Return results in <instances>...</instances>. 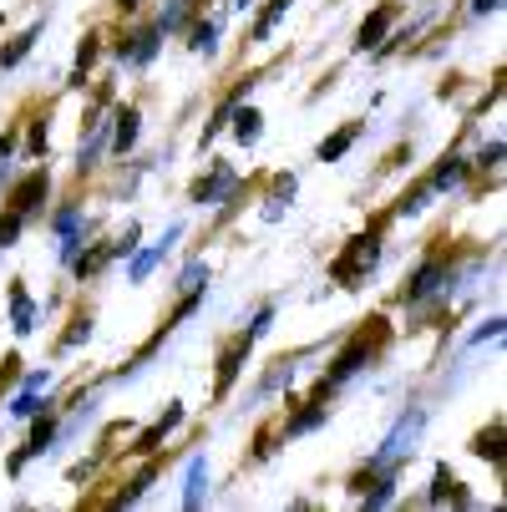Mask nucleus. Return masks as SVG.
Here are the masks:
<instances>
[{"instance_id": "obj_1", "label": "nucleus", "mask_w": 507, "mask_h": 512, "mask_svg": "<svg viewBox=\"0 0 507 512\" xmlns=\"http://www.w3.org/2000/svg\"><path fill=\"white\" fill-rule=\"evenodd\" d=\"M376 264V239H355V249L335 264V279H355V269H371Z\"/></svg>"}, {"instance_id": "obj_2", "label": "nucleus", "mask_w": 507, "mask_h": 512, "mask_svg": "<svg viewBox=\"0 0 507 512\" xmlns=\"http://www.w3.org/2000/svg\"><path fill=\"white\" fill-rule=\"evenodd\" d=\"M36 198H46V178H41V173H31V178L11 193V213H21V218H26V213L36 208Z\"/></svg>"}, {"instance_id": "obj_3", "label": "nucleus", "mask_w": 507, "mask_h": 512, "mask_svg": "<svg viewBox=\"0 0 507 512\" xmlns=\"http://www.w3.org/2000/svg\"><path fill=\"white\" fill-rule=\"evenodd\" d=\"M386 26H391V6H381L366 26H360V46H376V41L386 36Z\"/></svg>"}, {"instance_id": "obj_4", "label": "nucleus", "mask_w": 507, "mask_h": 512, "mask_svg": "<svg viewBox=\"0 0 507 512\" xmlns=\"http://www.w3.org/2000/svg\"><path fill=\"white\" fill-rule=\"evenodd\" d=\"M229 183H234V173H229V168H219V173H213L208 183H198V188H193V198H198V203H208V198H219Z\"/></svg>"}, {"instance_id": "obj_5", "label": "nucleus", "mask_w": 507, "mask_h": 512, "mask_svg": "<svg viewBox=\"0 0 507 512\" xmlns=\"http://www.w3.org/2000/svg\"><path fill=\"white\" fill-rule=\"evenodd\" d=\"M132 137H137V112H132V107H122V112H117V153H122V148H132Z\"/></svg>"}, {"instance_id": "obj_6", "label": "nucleus", "mask_w": 507, "mask_h": 512, "mask_svg": "<svg viewBox=\"0 0 507 512\" xmlns=\"http://www.w3.org/2000/svg\"><path fill=\"white\" fill-rule=\"evenodd\" d=\"M350 137H355V127H345V132H335V137L325 142V148H320V158H325V163H335V158H340V153L350 148Z\"/></svg>"}, {"instance_id": "obj_7", "label": "nucleus", "mask_w": 507, "mask_h": 512, "mask_svg": "<svg viewBox=\"0 0 507 512\" xmlns=\"http://www.w3.org/2000/svg\"><path fill=\"white\" fill-rule=\"evenodd\" d=\"M234 132H239V142H254V137H259V112L244 107V112L234 117Z\"/></svg>"}, {"instance_id": "obj_8", "label": "nucleus", "mask_w": 507, "mask_h": 512, "mask_svg": "<svg viewBox=\"0 0 507 512\" xmlns=\"http://www.w3.org/2000/svg\"><path fill=\"white\" fill-rule=\"evenodd\" d=\"M284 11H289V0H269V11H264V16H259V26H254V36H259V41H264V36H269V26H274V21H279V16H284Z\"/></svg>"}, {"instance_id": "obj_9", "label": "nucleus", "mask_w": 507, "mask_h": 512, "mask_svg": "<svg viewBox=\"0 0 507 512\" xmlns=\"http://www.w3.org/2000/svg\"><path fill=\"white\" fill-rule=\"evenodd\" d=\"M31 41H36V31H26L21 41H11V51H0V66H16V61L26 56V46H31Z\"/></svg>"}, {"instance_id": "obj_10", "label": "nucleus", "mask_w": 507, "mask_h": 512, "mask_svg": "<svg viewBox=\"0 0 507 512\" xmlns=\"http://www.w3.org/2000/svg\"><path fill=\"white\" fill-rule=\"evenodd\" d=\"M16 234H21V213H6L0 218V244H16Z\"/></svg>"}, {"instance_id": "obj_11", "label": "nucleus", "mask_w": 507, "mask_h": 512, "mask_svg": "<svg viewBox=\"0 0 507 512\" xmlns=\"http://www.w3.org/2000/svg\"><path fill=\"white\" fill-rule=\"evenodd\" d=\"M16 325L31 330V300H26V295H16Z\"/></svg>"}, {"instance_id": "obj_12", "label": "nucleus", "mask_w": 507, "mask_h": 512, "mask_svg": "<svg viewBox=\"0 0 507 512\" xmlns=\"http://www.w3.org/2000/svg\"><path fill=\"white\" fill-rule=\"evenodd\" d=\"M193 46L208 51V46H213V26H198V31H193Z\"/></svg>"}, {"instance_id": "obj_13", "label": "nucleus", "mask_w": 507, "mask_h": 512, "mask_svg": "<svg viewBox=\"0 0 507 512\" xmlns=\"http://www.w3.org/2000/svg\"><path fill=\"white\" fill-rule=\"evenodd\" d=\"M477 11H497V0H477Z\"/></svg>"}, {"instance_id": "obj_14", "label": "nucleus", "mask_w": 507, "mask_h": 512, "mask_svg": "<svg viewBox=\"0 0 507 512\" xmlns=\"http://www.w3.org/2000/svg\"><path fill=\"white\" fill-rule=\"evenodd\" d=\"M122 6H137V0H122Z\"/></svg>"}, {"instance_id": "obj_15", "label": "nucleus", "mask_w": 507, "mask_h": 512, "mask_svg": "<svg viewBox=\"0 0 507 512\" xmlns=\"http://www.w3.org/2000/svg\"><path fill=\"white\" fill-rule=\"evenodd\" d=\"M234 6H244V0H234Z\"/></svg>"}]
</instances>
